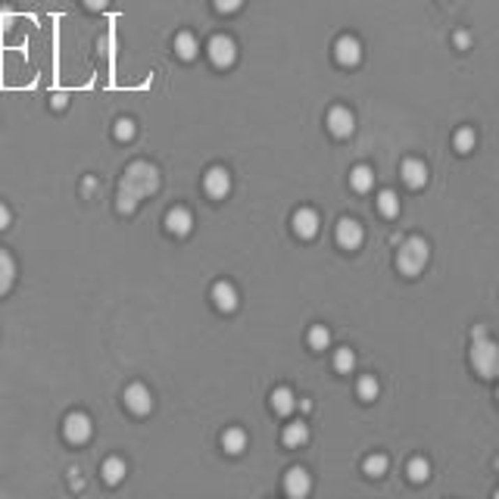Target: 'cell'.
Wrapping results in <instances>:
<instances>
[{
	"label": "cell",
	"instance_id": "ac0fdd59",
	"mask_svg": "<svg viewBox=\"0 0 499 499\" xmlns=\"http://www.w3.org/2000/svg\"><path fill=\"white\" fill-rule=\"evenodd\" d=\"M13 281H16V262L6 250H0V294H6L13 288Z\"/></svg>",
	"mask_w": 499,
	"mask_h": 499
},
{
	"label": "cell",
	"instance_id": "484cf974",
	"mask_svg": "<svg viewBox=\"0 0 499 499\" xmlns=\"http://www.w3.org/2000/svg\"><path fill=\"white\" fill-rule=\"evenodd\" d=\"M331 343V331L325 328V325H315V328L309 331V347L312 350H328Z\"/></svg>",
	"mask_w": 499,
	"mask_h": 499
},
{
	"label": "cell",
	"instance_id": "9a60e30c",
	"mask_svg": "<svg viewBox=\"0 0 499 499\" xmlns=\"http://www.w3.org/2000/svg\"><path fill=\"white\" fill-rule=\"evenodd\" d=\"M294 231L299 237H315L318 234V212L315 209H299L294 216Z\"/></svg>",
	"mask_w": 499,
	"mask_h": 499
},
{
	"label": "cell",
	"instance_id": "52a82bcc",
	"mask_svg": "<svg viewBox=\"0 0 499 499\" xmlns=\"http://www.w3.org/2000/svg\"><path fill=\"white\" fill-rule=\"evenodd\" d=\"M362 237H365V231L356 218H341V222H337V244H341L343 250H356L359 244H362Z\"/></svg>",
	"mask_w": 499,
	"mask_h": 499
},
{
	"label": "cell",
	"instance_id": "83f0119b",
	"mask_svg": "<svg viewBox=\"0 0 499 499\" xmlns=\"http://www.w3.org/2000/svg\"><path fill=\"white\" fill-rule=\"evenodd\" d=\"M475 141H477L475 128H459L456 131V150L459 153H471V150H475Z\"/></svg>",
	"mask_w": 499,
	"mask_h": 499
},
{
	"label": "cell",
	"instance_id": "e0dca14e",
	"mask_svg": "<svg viewBox=\"0 0 499 499\" xmlns=\"http://www.w3.org/2000/svg\"><path fill=\"white\" fill-rule=\"evenodd\" d=\"M271 409L278 412V415H290V412L297 409V396L290 387H278L275 394H271Z\"/></svg>",
	"mask_w": 499,
	"mask_h": 499
},
{
	"label": "cell",
	"instance_id": "d590c367",
	"mask_svg": "<svg viewBox=\"0 0 499 499\" xmlns=\"http://www.w3.org/2000/svg\"><path fill=\"white\" fill-rule=\"evenodd\" d=\"M496 468H499V459H496Z\"/></svg>",
	"mask_w": 499,
	"mask_h": 499
},
{
	"label": "cell",
	"instance_id": "3957f363",
	"mask_svg": "<svg viewBox=\"0 0 499 499\" xmlns=\"http://www.w3.org/2000/svg\"><path fill=\"white\" fill-rule=\"evenodd\" d=\"M122 184L144 200V197H150L153 191L159 188V175H156V169H153L150 163H131L128 169H125Z\"/></svg>",
	"mask_w": 499,
	"mask_h": 499
},
{
	"label": "cell",
	"instance_id": "5bb4252c",
	"mask_svg": "<svg viewBox=\"0 0 499 499\" xmlns=\"http://www.w3.org/2000/svg\"><path fill=\"white\" fill-rule=\"evenodd\" d=\"M237 288L234 284H228V281H218L216 288H212V303L218 306V309H225V312H231V309H237Z\"/></svg>",
	"mask_w": 499,
	"mask_h": 499
},
{
	"label": "cell",
	"instance_id": "e575fe53",
	"mask_svg": "<svg viewBox=\"0 0 499 499\" xmlns=\"http://www.w3.org/2000/svg\"><path fill=\"white\" fill-rule=\"evenodd\" d=\"M456 44H459V47H468V44H471V38L465 35V31H459V35H456Z\"/></svg>",
	"mask_w": 499,
	"mask_h": 499
},
{
	"label": "cell",
	"instance_id": "1f68e13d",
	"mask_svg": "<svg viewBox=\"0 0 499 499\" xmlns=\"http://www.w3.org/2000/svg\"><path fill=\"white\" fill-rule=\"evenodd\" d=\"M212 3H216V10H222V13H234V10H241L244 0H212Z\"/></svg>",
	"mask_w": 499,
	"mask_h": 499
},
{
	"label": "cell",
	"instance_id": "8992f818",
	"mask_svg": "<svg viewBox=\"0 0 499 499\" xmlns=\"http://www.w3.org/2000/svg\"><path fill=\"white\" fill-rule=\"evenodd\" d=\"M203 191L209 194L212 200H222L225 194L231 191V175L222 169V165H216V169H209L203 175Z\"/></svg>",
	"mask_w": 499,
	"mask_h": 499
},
{
	"label": "cell",
	"instance_id": "d6a6232c",
	"mask_svg": "<svg viewBox=\"0 0 499 499\" xmlns=\"http://www.w3.org/2000/svg\"><path fill=\"white\" fill-rule=\"evenodd\" d=\"M10 209H6V206L3 203H0V231H3V228H10Z\"/></svg>",
	"mask_w": 499,
	"mask_h": 499
},
{
	"label": "cell",
	"instance_id": "8fae6325",
	"mask_svg": "<svg viewBox=\"0 0 499 499\" xmlns=\"http://www.w3.org/2000/svg\"><path fill=\"white\" fill-rule=\"evenodd\" d=\"M312 487V477L306 468H290L288 475H284V490H288L290 496H306Z\"/></svg>",
	"mask_w": 499,
	"mask_h": 499
},
{
	"label": "cell",
	"instance_id": "8d00e7d4",
	"mask_svg": "<svg viewBox=\"0 0 499 499\" xmlns=\"http://www.w3.org/2000/svg\"><path fill=\"white\" fill-rule=\"evenodd\" d=\"M496 399H499V390H496Z\"/></svg>",
	"mask_w": 499,
	"mask_h": 499
},
{
	"label": "cell",
	"instance_id": "cb8c5ba5",
	"mask_svg": "<svg viewBox=\"0 0 499 499\" xmlns=\"http://www.w3.org/2000/svg\"><path fill=\"white\" fill-rule=\"evenodd\" d=\"M334 368L341 371V375H347V371L356 368V352H352L350 347H341L334 352Z\"/></svg>",
	"mask_w": 499,
	"mask_h": 499
},
{
	"label": "cell",
	"instance_id": "603a6c76",
	"mask_svg": "<svg viewBox=\"0 0 499 499\" xmlns=\"http://www.w3.org/2000/svg\"><path fill=\"white\" fill-rule=\"evenodd\" d=\"M378 209H381V216H387V218L399 216V197L394 194V191H381V194H378Z\"/></svg>",
	"mask_w": 499,
	"mask_h": 499
},
{
	"label": "cell",
	"instance_id": "d6986e66",
	"mask_svg": "<svg viewBox=\"0 0 499 499\" xmlns=\"http://www.w3.org/2000/svg\"><path fill=\"white\" fill-rule=\"evenodd\" d=\"M222 447L231 452V456H237V452L247 449V431L244 428H228L222 437Z\"/></svg>",
	"mask_w": 499,
	"mask_h": 499
},
{
	"label": "cell",
	"instance_id": "6da1fadb",
	"mask_svg": "<svg viewBox=\"0 0 499 499\" xmlns=\"http://www.w3.org/2000/svg\"><path fill=\"white\" fill-rule=\"evenodd\" d=\"M428 259H431V250H428V244L422 241V237H409V241L399 247L396 253V269L403 271L405 278H415L418 271L428 265Z\"/></svg>",
	"mask_w": 499,
	"mask_h": 499
},
{
	"label": "cell",
	"instance_id": "ffe728a7",
	"mask_svg": "<svg viewBox=\"0 0 499 499\" xmlns=\"http://www.w3.org/2000/svg\"><path fill=\"white\" fill-rule=\"evenodd\" d=\"M281 440L288 443V447H303L306 440H309V428H306L303 422H290L288 428H284V434H281Z\"/></svg>",
	"mask_w": 499,
	"mask_h": 499
},
{
	"label": "cell",
	"instance_id": "f546056e",
	"mask_svg": "<svg viewBox=\"0 0 499 499\" xmlns=\"http://www.w3.org/2000/svg\"><path fill=\"white\" fill-rule=\"evenodd\" d=\"M409 477H412L415 484L428 481V477H431V465L424 462V459H412V462H409Z\"/></svg>",
	"mask_w": 499,
	"mask_h": 499
},
{
	"label": "cell",
	"instance_id": "7a4b0ae2",
	"mask_svg": "<svg viewBox=\"0 0 499 499\" xmlns=\"http://www.w3.org/2000/svg\"><path fill=\"white\" fill-rule=\"evenodd\" d=\"M471 365H475V371L481 378H496L499 375V347L487 334L475 337V343H471Z\"/></svg>",
	"mask_w": 499,
	"mask_h": 499
},
{
	"label": "cell",
	"instance_id": "ba28073f",
	"mask_svg": "<svg viewBox=\"0 0 499 499\" xmlns=\"http://www.w3.org/2000/svg\"><path fill=\"white\" fill-rule=\"evenodd\" d=\"M328 128H331V135H337V137H350L352 128H356V119H352V112L347 106H334V110L328 112Z\"/></svg>",
	"mask_w": 499,
	"mask_h": 499
},
{
	"label": "cell",
	"instance_id": "30bf717a",
	"mask_svg": "<svg viewBox=\"0 0 499 499\" xmlns=\"http://www.w3.org/2000/svg\"><path fill=\"white\" fill-rule=\"evenodd\" d=\"M334 57L341 66H356L359 59H362V44L356 41V38H341V41L334 44Z\"/></svg>",
	"mask_w": 499,
	"mask_h": 499
},
{
	"label": "cell",
	"instance_id": "277c9868",
	"mask_svg": "<svg viewBox=\"0 0 499 499\" xmlns=\"http://www.w3.org/2000/svg\"><path fill=\"white\" fill-rule=\"evenodd\" d=\"M91 431H94V424H91V418L84 415V412H72V415H66L63 422V434L66 440L72 443H84L91 437Z\"/></svg>",
	"mask_w": 499,
	"mask_h": 499
},
{
	"label": "cell",
	"instance_id": "d4e9b609",
	"mask_svg": "<svg viewBox=\"0 0 499 499\" xmlns=\"http://www.w3.org/2000/svg\"><path fill=\"white\" fill-rule=\"evenodd\" d=\"M378 378H371V375H365V378H359V384H356V394L359 399H365V403H371V399L378 396Z\"/></svg>",
	"mask_w": 499,
	"mask_h": 499
},
{
	"label": "cell",
	"instance_id": "5b68a950",
	"mask_svg": "<svg viewBox=\"0 0 499 499\" xmlns=\"http://www.w3.org/2000/svg\"><path fill=\"white\" fill-rule=\"evenodd\" d=\"M206 50H209L212 66H231V63H234V57H237V44L231 41L228 35H216Z\"/></svg>",
	"mask_w": 499,
	"mask_h": 499
},
{
	"label": "cell",
	"instance_id": "f1b7e54d",
	"mask_svg": "<svg viewBox=\"0 0 499 499\" xmlns=\"http://www.w3.org/2000/svg\"><path fill=\"white\" fill-rule=\"evenodd\" d=\"M137 200H141V197H137L135 191H128V188H125V184H122V188H119V197H116V206H119V212H131V209H135V206H137Z\"/></svg>",
	"mask_w": 499,
	"mask_h": 499
},
{
	"label": "cell",
	"instance_id": "4fadbf2b",
	"mask_svg": "<svg viewBox=\"0 0 499 499\" xmlns=\"http://www.w3.org/2000/svg\"><path fill=\"white\" fill-rule=\"evenodd\" d=\"M165 228H169L172 234H191V228H194V216H191V209L175 206V209L165 216Z\"/></svg>",
	"mask_w": 499,
	"mask_h": 499
},
{
	"label": "cell",
	"instance_id": "9c48e42d",
	"mask_svg": "<svg viewBox=\"0 0 499 499\" xmlns=\"http://www.w3.org/2000/svg\"><path fill=\"white\" fill-rule=\"evenodd\" d=\"M125 405H128L135 415H147V412L153 409V396L150 390L144 387V384H131L128 390H125Z\"/></svg>",
	"mask_w": 499,
	"mask_h": 499
},
{
	"label": "cell",
	"instance_id": "44dd1931",
	"mask_svg": "<svg viewBox=\"0 0 499 499\" xmlns=\"http://www.w3.org/2000/svg\"><path fill=\"white\" fill-rule=\"evenodd\" d=\"M197 50H200V44H197V38L191 35V31H181V35L175 38V53L181 59H194Z\"/></svg>",
	"mask_w": 499,
	"mask_h": 499
},
{
	"label": "cell",
	"instance_id": "4316f807",
	"mask_svg": "<svg viewBox=\"0 0 499 499\" xmlns=\"http://www.w3.org/2000/svg\"><path fill=\"white\" fill-rule=\"evenodd\" d=\"M384 471H387V456H381V452H378V456L365 459V475H368V477H381Z\"/></svg>",
	"mask_w": 499,
	"mask_h": 499
},
{
	"label": "cell",
	"instance_id": "836d02e7",
	"mask_svg": "<svg viewBox=\"0 0 499 499\" xmlns=\"http://www.w3.org/2000/svg\"><path fill=\"white\" fill-rule=\"evenodd\" d=\"M84 6H88V10H103L106 0H84Z\"/></svg>",
	"mask_w": 499,
	"mask_h": 499
},
{
	"label": "cell",
	"instance_id": "4dcf8cb0",
	"mask_svg": "<svg viewBox=\"0 0 499 499\" xmlns=\"http://www.w3.org/2000/svg\"><path fill=\"white\" fill-rule=\"evenodd\" d=\"M116 137L119 141H131V137H135V122H131V119H119L116 122Z\"/></svg>",
	"mask_w": 499,
	"mask_h": 499
},
{
	"label": "cell",
	"instance_id": "7402d4cb",
	"mask_svg": "<svg viewBox=\"0 0 499 499\" xmlns=\"http://www.w3.org/2000/svg\"><path fill=\"white\" fill-rule=\"evenodd\" d=\"M125 477V462L119 456H112V459H106L103 462V481L106 484H119Z\"/></svg>",
	"mask_w": 499,
	"mask_h": 499
},
{
	"label": "cell",
	"instance_id": "7c38bea8",
	"mask_svg": "<svg viewBox=\"0 0 499 499\" xmlns=\"http://www.w3.org/2000/svg\"><path fill=\"white\" fill-rule=\"evenodd\" d=\"M399 175H403V181L409 184V188H424V181H428V165H424L422 159H405Z\"/></svg>",
	"mask_w": 499,
	"mask_h": 499
},
{
	"label": "cell",
	"instance_id": "2e32d148",
	"mask_svg": "<svg viewBox=\"0 0 499 499\" xmlns=\"http://www.w3.org/2000/svg\"><path fill=\"white\" fill-rule=\"evenodd\" d=\"M350 184L356 194H368V191L375 188V172H371L368 165H356V169L350 172Z\"/></svg>",
	"mask_w": 499,
	"mask_h": 499
}]
</instances>
